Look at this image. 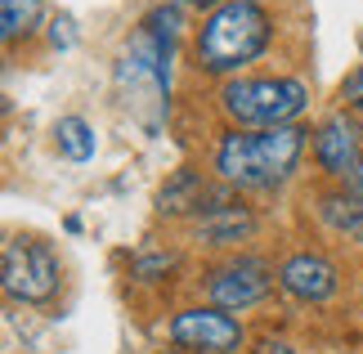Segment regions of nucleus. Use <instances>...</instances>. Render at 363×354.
I'll return each instance as SVG.
<instances>
[{
	"mask_svg": "<svg viewBox=\"0 0 363 354\" xmlns=\"http://www.w3.org/2000/svg\"><path fill=\"white\" fill-rule=\"evenodd\" d=\"M220 104L233 121L251 131H269V126H291L310 104V90L296 77H242L220 90Z\"/></svg>",
	"mask_w": 363,
	"mask_h": 354,
	"instance_id": "3",
	"label": "nucleus"
},
{
	"mask_svg": "<svg viewBox=\"0 0 363 354\" xmlns=\"http://www.w3.org/2000/svg\"><path fill=\"white\" fill-rule=\"evenodd\" d=\"M256 354H296V350H291L287 341H260V345H256Z\"/></svg>",
	"mask_w": 363,
	"mask_h": 354,
	"instance_id": "14",
	"label": "nucleus"
},
{
	"mask_svg": "<svg viewBox=\"0 0 363 354\" xmlns=\"http://www.w3.org/2000/svg\"><path fill=\"white\" fill-rule=\"evenodd\" d=\"M269 45V13L256 0H225L198 32V59L206 72H238Z\"/></svg>",
	"mask_w": 363,
	"mask_h": 354,
	"instance_id": "2",
	"label": "nucleus"
},
{
	"mask_svg": "<svg viewBox=\"0 0 363 354\" xmlns=\"http://www.w3.org/2000/svg\"><path fill=\"white\" fill-rule=\"evenodd\" d=\"M54 139H59V153L67 162H90L94 148H99V135H94V126L86 117H63L54 126Z\"/></svg>",
	"mask_w": 363,
	"mask_h": 354,
	"instance_id": "9",
	"label": "nucleus"
},
{
	"mask_svg": "<svg viewBox=\"0 0 363 354\" xmlns=\"http://www.w3.org/2000/svg\"><path fill=\"white\" fill-rule=\"evenodd\" d=\"M354 193L363 197V153H359V166H354Z\"/></svg>",
	"mask_w": 363,
	"mask_h": 354,
	"instance_id": "16",
	"label": "nucleus"
},
{
	"mask_svg": "<svg viewBox=\"0 0 363 354\" xmlns=\"http://www.w3.org/2000/svg\"><path fill=\"white\" fill-rule=\"evenodd\" d=\"M301 126H269V131H233L216 148V171L238 189H274L301 162Z\"/></svg>",
	"mask_w": 363,
	"mask_h": 354,
	"instance_id": "1",
	"label": "nucleus"
},
{
	"mask_svg": "<svg viewBox=\"0 0 363 354\" xmlns=\"http://www.w3.org/2000/svg\"><path fill=\"white\" fill-rule=\"evenodd\" d=\"M40 23V0H0V32L5 40L27 36Z\"/></svg>",
	"mask_w": 363,
	"mask_h": 354,
	"instance_id": "11",
	"label": "nucleus"
},
{
	"mask_svg": "<svg viewBox=\"0 0 363 354\" xmlns=\"http://www.w3.org/2000/svg\"><path fill=\"white\" fill-rule=\"evenodd\" d=\"M278 287L287 296H296L305 305H323L332 292H337V265L328 256H314V251H301V256L283 260L278 269Z\"/></svg>",
	"mask_w": 363,
	"mask_h": 354,
	"instance_id": "7",
	"label": "nucleus"
},
{
	"mask_svg": "<svg viewBox=\"0 0 363 354\" xmlns=\"http://www.w3.org/2000/svg\"><path fill=\"white\" fill-rule=\"evenodd\" d=\"M50 36H54V45H72V18H59Z\"/></svg>",
	"mask_w": 363,
	"mask_h": 354,
	"instance_id": "13",
	"label": "nucleus"
},
{
	"mask_svg": "<svg viewBox=\"0 0 363 354\" xmlns=\"http://www.w3.org/2000/svg\"><path fill=\"white\" fill-rule=\"evenodd\" d=\"M171 341L193 354H233L242 345V323L225 309H179L171 319Z\"/></svg>",
	"mask_w": 363,
	"mask_h": 354,
	"instance_id": "5",
	"label": "nucleus"
},
{
	"mask_svg": "<svg viewBox=\"0 0 363 354\" xmlns=\"http://www.w3.org/2000/svg\"><path fill=\"white\" fill-rule=\"evenodd\" d=\"M202 233L211 243H233V238L251 233V216L238 206H211V220H202Z\"/></svg>",
	"mask_w": 363,
	"mask_h": 354,
	"instance_id": "10",
	"label": "nucleus"
},
{
	"mask_svg": "<svg viewBox=\"0 0 363 354\" xmlns=\"http://www.w3.org/2000/svg\"><path fill=\"white\" fill-rule=\"evenodd\" d=\"M359 153H363V144H359V121H354V117L337 112V117H328L323 126H318V135H314V157H318V166H323L328 175H345V171L354 175Z\"/></svg>",
	"mask_w": 363,
	"mask_h": 354,
	"instance_id": "8",
	"label": "nucleus"
},
{
	"mask_svg": "<svg viewBox=\"0 0 363 354\" xmlns=\"http://www.w3.org/2000/svg\"><path fill=\"white\" fill-rule=\"evenodd\" d=\"M179 5H193V9H206V5H211V9H220L225 0H179Z\"/></svg>",
	"mask_w": 363,
	"mask_h": 354,
	"instance_id": "15",
	"label": "nucleus"
},
{
	"mask_svg": "<svg viewBox=\"0 0 363 354\" xmlns=\"http://www.w3.org/2000/svg\"><path fill=\"white\" fill-rule=\"evenodd\" d=\"M5 292L13 301L45 305L59 292V256L40 238H9L5 243Z\"/></svg>",
	"mask_w": 363,
	"mask_h": 354,
	"instance_id": "4",
	"label": "nucleus"
},
{
	"mask_svg": "<svg viewBox=\"0 0 363 354\" xmlns=\"http://www.w3.org/2000/svg\"><path fill=\"white\" fill-rule=\"evenodd\" d=\"M269 287H274L269 265L256 260V256H238V260L220 265L216 274H211V282H206L216 309H247V305L264 301V292H269Z\"/></svg>",
	"mask_w": 363,
	"mask_h": 354,
	"instance_id": "6",
	"label": "nucleus"
},
{
	"mask_svg": "<svg viewBox=\"0 0 363 354\" xmlns=\"http://www.w3.org/2000/svg\"><path fill=\"white\" fill-rule=\"evenodd\" d=\"M341 99H345V104H350L354 112H363V63L354 67L350 77H345V86H341Z\"/></svg>",
	"mask_w": 363,
	"mask_h": 354,
	"instance_id": "12",
	"label": "nucleus"
}]
</instances>
